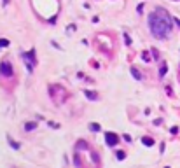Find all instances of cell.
<instances>
[{
  "mask_svg": "<svg viewBox=\"0 0 180 168\" xmlns=\"http://www.w3.org/2000/svg\"><path fill=\"white\" fill-rule=\"evenodd\" d=\"M149 26L154 37L157 39H164L171 32V18L166 14L164 9H157L154 14L149 16Z\"/></svg>",
  "mask_w": 180,
  "mask_h": 168,
  "instance_id": "1",
  "label": "cell"
},
{
  "mask_svg": "<svg viewBox=\"0 0 180 168\" xmlns=\"http://www.w3.org/2000/svg\"><path fill=\"white\" fill-rule=\"evenodd\" d=\"M0 72L4 74V75H12V67L9 61H2L0 63Z\"/></svg>",
  "mask_w": 180,
  "mask_h": 168,
  "instance_id": "2",
  "label": "cell"
},
{
  "mask_svg": "<svg viewBox=\"0 0 180 168\" xmlns=\"http://www.w3.org/2000/svg\"><path fill=\"white\" fill-rule=\"evenodd\" d=\"M105 138H107V144H108V145H115V144L119 142V137H117L115 133H110V131L105 133Z\"/></svg>",
  "mask_w": 180,
  "mask_h": 168,
  "instance_id": "3",
  "label": "cell"
},
{
  "mask_svg": "<svg viewBox=\"0 0 180 168\" xmlns=\"http://www.w3.org/2000/svg\"><path fill=\"white\" fill-rule=\"evenodd\" d=\"M131 74H133V77L136 79V81H142L144 77H142V74L138 72V68H131Z\"/></svg>",
  "mask_w": 180,
  "mask_h": 168,
  "instance_id": "4",
  "label": "cell"
},
{
  "mask_svg": "<svg viewBox=\"0 0 180 168\" xmlns=\"http://www.w3.org/2000/svg\"><path fill=\"white\" fill-rule=\"evenodd\" d=\"M86 96H89L91 100H96V96H98V95H96L94 91H86Z\"/></svg>",
  "mask_w": 180,
  "mask_h": 168,
  "instance_id": "5",
  "label": "cell"
},
{
  "mask_svg": "<svg viewBox=\"0 0 180 168\" xmlns=\"http://www.w3.org/2000/svg\"><path fill=\"white\" fill-rule=\"evenodd\" d=\"M142 142H144L145 145H152V144H154V142H152V138H149V137H145V138H144Z\"/></svg>",
  "mask_w": 180,
  "mask_h": 168,
  "instance_id": "6",
  "label": "cell"
},
{
  "mask_svg": "<svg viewBox=\"0 0 180 168\" xmlns=\"http://www.w3.org/2000/svg\"><path fill=\"white\" fill-rule=\"evenodd\" d=\"M7 140H9V144H11V145H12L14 149H19V145H18V144H16V142H14V140H12L11 137H7Z\"/></svg>",
  "mask_w": 180,
  "mask_h": 168,
  "instance_id": "7",
  "label": "cell"
},
{
  "mask_svg": "<svg viewBox=\"0 0 180 168\" xmlns=\"http://www.w3.org/2000/svg\"><path fill=\"white\" fill-rule=\"evenodd\" d=\"M124 158H126V152H123V151L117 152V159H124Z\"/></svg>",
  "mask_w": 180,
  "mask_h": 168,
  "instance_id": "8",
  "label": "cell"
},
{
  "mask_svg": "<svg viewBox=\"0 0 180 168\" xmlns=\"http://www.w3.org/2000/svg\"><path fill=\"white\" fill-rule=\"evenodd\" d=\"M91 130H93V131H98V130H100V124L93 123V124H91Z\"/></svg>",
  "mask_w": 180,
  "mask_h": 168,
  "instance_id": "9",
  "label": "cell"
},
{
  "mask_svg": "<svg viewBox=\"0 0 180 168\" xmlns=\"http://www.w3.org/2000/svg\"><path fill=\"white\" fill-rule=\"evenodd\" d=\"M7 44H9V42H7L5 39H0V47H5Z\"/></svg>",
  "mask_w": 180,
  "mask_h": 168,
  "instance_id": "10",
  "label": "cell"
},
{
  "mask_svg": "<svg viewBox=\"0 0 180 168\" xmlns=\"http://www.w3.org/2000/svg\"><path fill=\"white\" fill-rule=\"evenodd\" d=\"M33 128H35L33 123H26V130H33Z\"/></svg>",
  "mask_w": 180,
  "mask_h": 168,
  "instance_id": "11",
  "label": "cell"
},
{
  "mask_svg": "<svg viewBox=\"0 0 180 168\" xmlns=\"http://www.w3.org/2000/svg\"><path fill=\"white\" fill-rule=\"evenodd\" d=\"M164 74H166V65L161 67V75H164Z\"/></svg>",
  "mask_w": 180,
  "mask_h": 168,
  "instance_id": "12",
  "label": "cell"
}]
</instances>
